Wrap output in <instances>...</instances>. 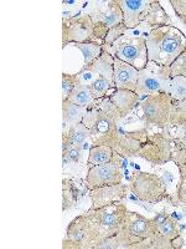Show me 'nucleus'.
Returning a JSON list of instances; mask_svg holds the SVG:
<instances>
[{"mask_svg": "<svg viewBox=\"0 0 186 249\" xmlns=\"http://www.w3.org/2000/svg\"><path fill=\"white\" fill-rule=\"evenodd\" d=\"M171 102V96L167 92L148 95L147 99L141 102L143 121L154 127H165L167 124H169Z\"/></svg>", "mask_w": 186, "mask_h": 249, "instance_id": "nucleus-8", "label": "nucleus"}, {"mask_svg": "<svg viewBox=\"0 0 186 249\" xmlns=\"http://www.w3.org/2000/svg\"><path fill=\"white\" fill-rule=\"evenodd\" d=\"M127 31H128V29L125 28V25H124L123 23L118 24V25H116L114 28H112L109 31H108V34L105 39V44H103V46L113 45V44L116 43L117 40H119L121 37H123L124 35L127 34Z\"/></svg>", "mask_w": 186, "mask_h": 249, "instance_id": "nucleus-34", "label": "nucleus"}, {"mask_svg": "<svg viewBox=\"0 0 186 249\" xmlns=\"http://www.w3.org/2000/svg\"><path fill=\"white\" fill-rule=\"evenodd\" d=\"M172 204L180 207L186 213V177L180 176L178 187H176V195L172 197Z\"/></svg>", "mask_w": 186, "mask_h": 249, "instance_id": "nucleus-32", "label": "nucleus"}, {"mask_svg": "<svg viewBox=\"0 0 186 249\" xmlns=\"http://www.w3.org/2000/svg\"><path fill=\"white\" fill-rule=\"evenodd\" d=\"M148 25L152 29L155 28H160V26L170 25V18L169 15L165 13L163 8H161L160 3L159 1H153L152 6H150L149 12H148L147 18H145V21Z\"/></svg>", "mask_w": 186, "mask_h": 249, "instance_id": "nucleus-23", "label": "nucleus"}, {"mask_svg": "<svg viewBox=\"0 0 186 249\" xmlns=\"http://www.w3.org/2000/svg\"><path fill=\"white\" fill-rule=\"evenodd\" d=\"M170 81V66H159L153 62H148L147 68L139 70L136 93L138 96H148L158 92L169 93Z\"/></svg>", "mask_w": 186, "mask_h": 249, "instance_id": "nucleus-6", "label": "nucleus"}, {"mask_svg": "<svg viewBox=\"0 0 186 249\" xmlns=\"http://www.w3.org/2000/svg\"><path fill=\"white\" fill-rule=\"evenodd\" d=\"M123 226L132 233L134 237L139 238L141 241L148 239L150 237H154L156 234L155 224L153 218H145L138 213L129 212L128 211L127 215L124 218Z\"/></svg>", "mask_w": 186, "mask_h": 249, "instance_id": "nucleus-16", "label": "nucleus"}, {"mask_svg": "<svg viewBox=\"0 0 186 249\" xmlns=\"http://www.w3.org/2000/svg\"><path fill=\"white\" fill-rule=\"evenodd\" d=\"M116 1L123 12V24L129 30L145 21V18L154 0H116Z\"/></svg>", "mask_w": 186, "mask_h": 249, "instance_id": "nucleus-14", "label": "nucleus"}, {"mask_svg": "<svg viewBox=\"0 0 186 249\" xmlns=\"http://www.w3.org/2000/svg\"><path fill=\"white\" fill-rule=\"evenodd\" d=\"M79 81L78 75L62 74V100H66Z\"/></svg>", "mask_w": 186, "mask_h": 249, "instance_id": "nucleus-33", "label": "nucleus"}, {"mask_svg": "<svg viewBox=\"0 0 186 249\" xmlns=\"http://www.w3.org/2000/svg\"><path fill=\"white\" fill-rule=\"evenodd\" d=\"M70 43H97L94 37V25L90 14H79L63 19L62 46Z\"/></svg>", "mask_w": 186, "mask_h": 249, "instance_id": "nucleus-9", "label": "nucleus"}, {"mask_svg": "<svg viewBox=\"0 0 186 249\" xmlns=\"http://www.w3.org/2000/svg\"><path fill=\"white\" fill-rule=\"evenodd\" d=\"M171 243H172V247H174V249L183 248V244H184L183 237H181V235H179V237H176L175 239H172Z\"/></svg>", "mask_w": 186, "mask_h": 249, "instance_id": "nucleus-37", "label": "nucleus"}, {"mask_svg": "<svg viewBox=\"0 0 186 249\" xmlns=\"http://www.w3.org/2000/svg\"><path fill=\"white\" fill-rule=\"evenodd\" d=\"M66 100L74 102V104H76L78 106H82V107L87 108L88 111L96 107L97 101H98V100L94 99V96L91 92L90 85L82 82L81 79L77 82V85L74 89V91L71 92V95Z\"/></svg>", "mask_w": 186, "mask_h": 249, "instance_id": "nucleus-20", "label": "nucleus"}, {"mask_svg": "<svg viewBox=\"0 0 186 249\" xmlns=\"http://www.w3.org/2000/svg\"><path fill=\"white\" fill-rule=\"evenodd\" d=\"M121 117L96 105L87 112L83 124L90 130V139L94 146H110L116 139Z\"/></svg>", "mask_w": 186, "mask_h": 249, "instance_id": "nucleus-3", "label": "nucleus"}, {"mask_svg": "<svg viewBox=\"0 0 186 249\" xmlns=\"http://www.w3.org/2000/svg\"><path fill=\"white\" fill-rule=\"evenodd\" d=\"M127 213V206L123 202H118L102 208H91L85 214L109 237L121 228Z\"/></svg>", "mask_w": 186, "mask_h": 249, "instance_id": "nucleus-10", "label": "nucleus"}, {"mask_svg": "<svg viewBox=\"0 0 186 249\" xmlns=\"http://www.w3.org/2000/svg\"><path fill=\"white\" fill-rule=\"evenodd\" d=\"M139 70L114 57V89L136 92Z\"/></svg>", "mask_w": 186, "mask_h": 249, "instance_id": "nucleus-17", "label": "nucleus"}, {"mask_svg": "<svg viewBox=\"0 0 186 249\" xmlns=\"http://www.w3.org/2000/svg\"><path fill=\"white\" fill-rule=\"evenodd\" d=\"M76 48L81 50L83 54V59H85V66L91 65L93 61H96L103 53L105 49L103 45L98 43H83V44H75Z\"/></svg>", "mask_w": 186, "mask_h": 249, "instance_id": "nucleus-27", "label": "nucleus"}, {"mask_svg": "<svg viewBox=\"0 0 186 249\" xmlns=\"http://www.w3.org/2000/svg\"><path fill=\"white\" fill-rule=\"evenodd\" d=\"M85 71L96 72L98 77H103V79L107 80L114 89V57L106 50L96 61H93L91 65H87L82 69L79 74H83Z\"/></svg>", "mask_w": 186, "mask_h": 249, "instance_id": "nucleus-18", "label": "nucleus"}, {"mask_svg": "<svg viewBox=\"0 0 186 249\" xmlns=\"http://www.w3.org/2000/svg\"><path fill=\"white\" fill-rule=\"evenodd\" d=\"M129 191L140 201L147 203H158L168 197L167 184L163 177L148 172H134L130 177Z\"/></svg>", "mask_w": 186, "mask_h": 249, "instance_id": "nucleus-5", "label": "nucleus"}, {"mask_svg": "<svg viewBox=\"0 0 186 249\" xmlns=\"http://www.w3.org/2000/svg\"><path fill=\"white\" fill-rule=\"evenodd\" d=\"M149 130L145 127L128 131L118 126L116 139L110 144L114 153L121 157H138L139 152L145 144Z\"/></svg>", "mask_w": 186, "mask_h": 249, "instance_id": "nucleus-11", "label": "nucleus"}, {"mask_svg": "<svg viewBox=\"0 0 186 249\" xmlns=\"http://www.w3.org/2000/svg\"><path fill=\"white\" fill-rule=\"evenodd\" d=\"M171 161L176 164L186 163V122L181 124V137H172Z\"/></svg>", "mask_w": 186, "mask_h": 249, "instance_id": "nucleus-25", "label": "nucleus"}, {"mask_svg": "<svg viewBox=\"0 0 186 249\" xmlns=\"http://www.w3.org/2000/svg\"><path fill=\"white\" fill-rule=\"evenodd\" d=\"M107 53L121 61L134 66L137 70H143L148 65L147 37H121L109 46H103Z\"/></svg>", "mask_w": 186, "mask_h": 249, "instance_id": "nucleus-4", "label": "nucleus"}, {"mask_svg": "<svg viewBox=\"0 0 186 249\" xmlns=\"http://www.w3.org/2000/svg\"><path fill=\"white\" fill-rule=\"evenodd\" d=\"M93 25H94V37L101 45L105 44L108 31L118 24L123 23V12L117 1H108L107 10H94L91 13Z\"/></svg>", "mask_w": 186, "mask_h": 249, "instance_id": "nucleus-13", "label": "nucleus"}, {"mask_svg": "<svg viewBox=\"0 0 186 249\" xmlns=\"http://www.w3.org/2000/svg\"><path fill=\"white\" fill-rule=\"evenodd\" d=\"M169 95L172 100L186 99V77L174 76L170 81Z\"/></svg>", "mask_w": 186, "mask_h": 249, "instance_id": "nucleus-30", "label": "nucleus"}, {"mask_svg": "<svg viewBox=\"0 0 186 249\" xmlns=\"http://www.w3.org/2000/svg\"><path fill=\"white\" fill-rule=\"evenodd\" d=\"M153 221H154L155 230H156V233H158V234L168 238L170 241H172V239H175V238L180 235L178 223H176L168 213H158V214L153 218Z\"/></svg>", "mask_w": 186, "mask_h": 249, "instance_id": "nucleus-21", "label": "nucleus"}, {"mask_svg": "<svg viewBox=\"0 0 186 249\" xmlns=\"http://www.w3.org/2000/svg\"><path fill=\"white\" fill-rule=\"evenodd\" d=\"M62 183H63L62 184V211L66 212V211H68L75 206L78 192H77L76 187L74 186L72 181H70V179L65 178Z\"/></svg>", "mask_w": 186, "mask_h": 249, "instance_id": "nucleus-29", "label": "nucleus"}, {"mask_svg": "<svg viewBox=\"0 0 186 249\" xmlns=\"http://www.w3.org/2000/svg\"><path fill=\"white\" fill-rule=\"evenodd\" d=\"M170 74L171 77L174 76H184L186 77V51L181 54L178 59L175 60L170 65Z\"/></svg>", "mask_w": 186, "mask_h": 249, "instance_id": "nucleus-35", "label": "nucleus"}, {"mask_svg": "<svg viewBox=\"0 0 186 249\" xmlns=\"http://www.w3.org/2000/svg\"><path fill=\"white\" fill-rule=\"evenodd\" d=\"M112 105L118 110L122 117H125L138 104V95L129 90H119L114 89V92L107 95Z\"/></svg>", "mask_w": 186, "mask_h": 249, "instance_id": "nucleus-19", "label": "nucleus"}, {"mask_svg": "<svg viewBox=\"0 0 186 249\" xmlns=\"http://www.w3.org/2000/svg\"><path fill=\"white\" fill-rule=\"evenodd\" d=\"M114 157V151L110 146H93L88 156L90 164H103L112 161Z\"/></svg>", "mask_w": 186, "mask_h": 249, "instance_id": "nucleus-26", "label": "nucleus"}, {"mask_svg": "<svg viewBox=\"0 0 186 249\" xmlns=\"http://www.w3.org/2000/svg\"><path fill=\"white\" fill-rule=\"evenodd\" d=\"M88 137H90V130L83 122L68 127L67 132L63 133V139L67 140L68 143L77 144V146H82Z\"/></svg>", "mask_w": 186, "mask_h": 249, "instance_id": "nucleus-24", "label": "nucleus"}, {"mask_svg": "<svg viewBox=\"0 0 186 249\" xmlns=\"http://www.w3.org/2000/svg\"><path fill=\"white\" fill-rule=\"evenodd\" d=\"M186 122V99L172 100L170 107L169 124L171 126H181Z\"/></svg>", "mask_w": 186, "mask_h": 249, "instance_id": "nucleus-28", "label": "nucleus"}, {"mask_svg": "<svg viewBox=\"0 0 186 249\" xmlns=\"http://www.w3.org/2000/svg\"><path fill=\"white\" fill-rule=\"evenodd\" d=\"M170 4L172 5L175 14L178 15L179 19L186 24V0H171Z\"/></svg>", "mask_w": 186, "mask_h": 249, "instance_id": "nucleus-36", "label": "nucleus"}, {"mask_svg": "<svg viewBox=\"0 0 186 249\" xmlns=\"http://www.w3.org/2000/svg\"><path fill=\"white\" fill-rule=\"evenodd\" d=\"M122 168L119 164L118 159L113 157L112 161L103 164H96L90 168L87 176H86V183L88 190H94L98 187L114 186V184L122 183Z\"/></svg>", "mask_w": 186, "mask_h": 249, "instance_id": "nucleus-12", "label": "nucleus"}, {"mask_svg": "<svg viewBox=\"0 0 186 249\" xmlns=\"http://www.w3.org/2000/svg\"><path fill=\"white\" fill-rule=\"evenodd\" d=\"M88 110L82 106L76 105L68 100H62V119H63V128L67 124L68 127L83 121Z\"/></svg>", "mask_w": 186, "mask_h": 249, "instance_id": "nucleus-22", "label": "nucleus"}, {"mask_svg": "<svg viewBox=\"0 0 186 249\" xmlns=\"http://www.w3.org/2000/svg\"><path fill=\"white\" fill-rule=\"evenodd\" d=\"M108 235L86 214L76 217L68 224L62 241L63 249H96Z\"/></svg>", "mask_w": 186, "mask_h": 249, "instance_id": "nucleus-2", "label": "nucleus"}, {"mask_svg": "<svg viewBox=\"0 0 186 249\" xmlns=\"http://www.w3.org/2000/svg\"><path fill=\"white\" fill-rule=\"evenodd\" d=\"M128 190H129V187L123 183L98 187V188L91 190L90 196L92 199L91 208H102V207L112 206L118 202H123V199L127 197Z\"/></svg>", "mask_w": 186, "mask_h": 249, "instance_id": "nucleus-15", "label": "nucleus"}, {"mask_svg": "<svg viewBox=\"0 0 186 249\" xmlns=\"http://www.w3.org/2000/svg\"><path fill=\"white\" fill-rule=\"evenodd\" d=\"M172 136L168 131H155L148 135V140L138 157L152 164H165L171 161Z\"/></svg>", "mask_w": 186, "mask_h": 249, "instance_id": "nucleus-7", "label": "nucleus"}, {"mask_svg": "<svg viewBox=\"0 0 186 249\" xmlns=\"http://www.w3.org/2000/svg\"><path fill=\"white\" fill-rule=\"evenodd\" d=\"M90 89L92 95L94 96V99L101 100L103 99V97L107 96L108 91H109L110 89H113V86L110 85L107 80L103 79V77H97L92 84H90Z\"/></svg>", "mask_w": 186, "mask_h": 249, "instance_id": "nucleus-31", "label": "nucleus"}, {"mask_svg": "<svg viewBox=\"0 0 186 249\" xmlns=\"http://www.w3.org/2000/svg\"><path fill=\"white\" fill-rule=\"evenodd\" d=\"M185 51V34L171 24L152 29L148 34V62L159 66H170Z\"/></svg>", "mask_w": 186, "mask_h": 249, "instance_id": "nucleus-1", "label": "nucleus"}]
</instances>
